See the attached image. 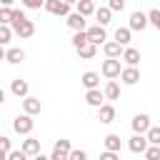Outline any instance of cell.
<instances>
[{
    "label": "cell",
    "instance_id": "cell-9",
    "mask_svg": "<svg viewBox=\"0 0 160 160\" xmlns=\"http://www.w3.org/2000/svg\"><path fill=\"white\" fill-rule=\"evenodd\" d=\"M10 92L15 95V98H28L30 95V85H28V80H22V78H15L12 82H10Z\"/></svg>",
    "mask_w": 160,
    "mask_h": 160
},
{
    "label": "cell",
    "instance_id": "cell-14",
    "mask_svg": "<svg viewBox=\"0 0 160 160\" xmlns=\"http://www.w3.org/2000/svg\"><path fill=\"white\" fill-rule=\"evenodd\" d=\"M120 80H122L125 85H135V82L140 80V70H138V68H132V65H128V68H122Z\"/></svg>",
    "mask_w": 160,
    "mask_h": 160
},
{
    "label": "cell",
    "instance_id": "cell-17",
    "mask_svg": "<svg viewBox=\"0 0 160 160\" xmlns=\"http://www.w3.org/2000/svg\"><path fill=\"white\" fill-rule=\"evenodd\" d=\"M98 120H100V122H105V125H108V122H112V120H115V108H112L110 102H102V105L98 108Z\"/></svg>",
    "mask_w": 160,
    "mask_h": 160
},
{
    "label": "cell",
    "instance_id": "cell-2",
    "mask_svg": "<svg viewBox=\"0 0 160 160\" xmlns=\"http://www.w3.org/2000/svg\"><path fill=\"white\" fill-rule=\"evenodd\" d=\"M32 128H35V120H32V115H28V112H22V115H18V118L12 120V130H15L18 135H30Z\"/></svg>",
    "mask_w": 160,
    "mask_h": 160
},
{
    "label": "cell",
    "instance_id": "cell-24",
    "mask_svg": "<svg viewBox=\"0 0 160 160\" xmlns=\"http://www.w3.org/2000/svg\"><path fill=\"white\" fill-rule=\"evenodd\" d=\"M95 18H98V25H108L110 20H112V10L110 8H95Z\"/></svg>",
    "mask_w": 160,
    "mask_h": 160
},
{
    "label": "cell",
    "instance_id": "cell-27",
    "mask_svg": "<svg viewBox=\"0 0 160 160\" xmlns=\"http://www.w3.org/2000/svg\"><path fill=\"white\" fill-rule=\"evenodd\" d=\"M85 42H90V40H88V32H85V30H78V32L72 35V48L78 50V48H82Z\"/></svg>",
    "mask_w": 160,
    "mask_h": 160
},
{
    "label": "cell",
    "instance_id": "cell-20",
    "mask_svg": "<svg viewBox=\"0 0 160 160\" xmlns=\"http://www.w3.org/2000/svg\"><path fill=\"white\" fill-rule=\"evenodd\" d=\"M130 40H132V30H130V28H118V30H115V42H120L122 48H128Z\"/></svg>",
    "mask_w": 160,
    "mask_h": 160
},
{
    "label": "cell",
    "instance_id": "cell-46",
    "mask_svg": "<svg viewBox=\"0 0 160 160\" xmlns=\"http://www.w3.org/2000/svg\"><path fill=\"white\" fill-rule=\"evenodd\" d=\"M65 2H70V5H75V2H78V0H65Z\"/></svg>",
    "mask_w": 160,
    "mask_h": 160
},
{
    "label": "cell",
    "instance_id": "cell-30",
    "mask_svg": "<svg viewBox=\"0 0 160 160\" xmlns=\"http://www.w3.org/2000/svg\"><path fill=\"white\" fill-rule=\"evenodd\" d=\"M142 155H145V160H160V145H148V150Z\"/></svg>",
    "mask_w": 160,
    "mask_h": 160
},
{
    "label": "cell",
    "instance_id": "cell-40",
    "mask_svg": "<svg viewBox=\"0 0 160 160\" xmlns=\"http://www.w3.org/2000/svg\"><path fill=\"white\" fill-rule=\"evenodd\" d=\"M22 18H28L22 10H15V12H12V20H22Z\"/></svg>",
    "mask_w": 160,
    "mask_h": 160
},
{
    "label": "cell",
    "instance_id": "cell-13",
    "mask_svg": "<svg viewBox=\"0 0 160 160\" xmlns=\"http://www.w3.org/2000/svg\"><path fill=\"white\" fill-rule=\"evenodd\" d=\"M120 60L125 62V65H132V68H138V62H140V50H135V48H122V55H120Z\"/></svg>",
    "mask_w": 160,
    "mask_h": 160
},
{
    "label": "cell",
    "instance_id": "cell-29",
    "mask_svg": "<svg viewBox=\"0 0 160 160\" xmlns=\"http://www.w3.org/2000/svg\"><path fill=\"white\" fill-rule=\"evenodd\" d=\"M12 35H15V32H12V28H10V25H2V22H0V45H8Z\"/></svg>",
    "mask_w": 160,
    "mask_h": 160
},
{
    "label": "cell",
    "instance_id": "cell-34",
    "mask_svg": "<svg viewBox=\"0 0 160 160\" xmlns=\"http://www.w3.org/2000/svg\"><path fill=\"white\" fill-rule=\"evenodd\" d=\"M108 8L112 12H122L125 10V0H108Z\"/></svg>",
    "mask_w": 160,
    "mask_h": 160
},
{
    "label": "cell",
    "instance_id": "cell-19",
    "mask_svg": "<svg viewBox=\"0 0 160 160\" xmlns=\"http://www.w3.org/2000/svg\"><path fill=\"white\" fill-rule=\"evenodd\" d=\"M5 60H8L10 65H20V62L25 60V50H22V48H8Z\"/></svg>",
    "mask_w": 160,
    "mask_h": 160
},
{
    "label": "cell",
    "instance_id": "cell-1",
    "mask_svg": "<svg viewBox=\"0 0 160 160\" xmlns=\"http://www.w3.org/2000/svg\"><path fill=\"white\" fill-rule=\"evenodd\" d=\"M10 28H12V32H15L18 38H32V35H35V22L28 20V18H22V20H12Z\"/></svg>",
    "mask_w": 160,
    "mask_h": 160
},
{
    "label": "cell",
    "instance_id": "cell-36",
    "mask_svg": "<svg viewBox=\"0 0 160 160\" xmlns=\"http://www.w3.org/2000/svg\"><path fill=\"white\" fill-rule=\"evenodd\" d=\"M0 150H5V152H10V150H12V142H10V138H8V135H0Z\"/></svg>",
    "mask_w": 160,
    "mask_h": 160
},
{
    "label": "cell",
    "instance_id": "cell-16",
    "mask_svg": "<svg viewBox=\"0 0 160 160\" xmlns=\"http://www.w3.org/2000/svg\"><path fill=\"white\" fill-rule=\"evenodd\" d=\"M40 110H42V105H40L38 98H32V95L22 98V112H28V115H38Z\"/></svg>",
    "mask_w": 160,
    "mask_h": 160
},
{
    "label": "cell",
    "instance_id": "cell-10",
    "mask_svg": "<svg viewBox=\"0 0 160 160\" xmlns=\"http://www.w3.org/2000/svg\"><path fill=\"white\" fill-rule=\"evenodd\" d=\"M20 150H22L28 158H35V155L40 152V140H38V138H30V135H25V140H22Z\"/></svg>",
    "mask_w": 160,
    "mask_h": 160
},
{
    "label": "cell",
    "instance_id": "cell-33",
    "mask_svg": "<svg viewBox=\"0 0 160 160\" xmlns=\"http://www.w3.org/2000/svg\"><path fill=\"white\" fill-rule=\"evenodd\" d=\"M22 2V8H28V10H40L42 5H45V0H20Z\"/></svg>",
    "mask_w": 160,
    "mask_h": 160
},
{
    "label": "cell",
    "instance_id": "cell-41",
    "mask_svg": "<svg viewBox=\"0 0 160 160\" xmlns=\"http://www.w3.org/2000/svg\"><path fill=\"white\" fill-rule=\"evenodd\" d=\"M12 2L15 0H0V5H5V8H12Z\"/></svg>",
    "mask_w": 160,
    "mask_h": 160
},
{
    "label": "cell",
    "instance_id": "cell-38",
    "mask_svg": "<svg viewBox=\"0 0 160 160\" xmlns=\"http://www.w3.org/2000/svg\"><path fill=\"white\" fill-rule=\"evenodd\" d=\"M50 160H70V158H68V152H62V150H55V148H52Z\"/></svg>",
    "mask_w": 160,
    "mask_h": 160
},
{
    "label": "cell",
    "instance_id": "cell-22",
    "mask_svg": "<svg viewBox=\"0 0 160 160\" xmlns=\"http://www.w3.org/2000/svg\"><path fill=\"white\" fill-rule=\"evenodd\" d=\"M75 8H78L75 12H80V15H85V18H88V15H95V0H78Z\"/></svg>",
    "mask_w": 160,
    "mask_h": 160
},
{
    "label": "cell",
    "instance_id": "cell-45",
    "mask_svg": "<svg viewBox=\"0 0 160 160\" xmlns=\"http://www.w3.org/2000/svg\"><path fill=\"white\" fill-rule=\"evenodd\" d=\"M0 160H8V152L5 150H0Z\"/></svg>",
    "mask_w": 160,
    "mask_h": 160
},
{
    "label": "cell",
    "instance_id": "cell-37",
    "mask_svg": "<svg viewBox=\"0 0 160 160\" xmlns=\"http://www.w3.org/2000/svg\"><path fill=\"white\" fill-rule=\"evenodd\" d=\"M8 160H28V155L22 150H10L8 152Z\"/></svg>",
    "mask_w": 160,
    "mask_h": 160
},
{
    "label": "cell",
    "instance_id": "cell-15",
    "mask_svg": "<svg viewBox=\"0 0 160 160\" xmlns=\"http://www.w3.org/2000/svg\"><path fill=\"white\" fill-rule=\"evenodd\" d=\"M80 82H82V88H85V90H95V88H100V75H98V72H92V70H88V72H82Z\"/></svg>",
    "mask_w": 160,
    "mask_h": 160
},
{
    "label": "cell",
    "instance_id": "cell-23",
    "mask_svg": "<svg viewBox=\"0 0 160 160\" xmlns=\"http://www.w3.org/2000/svg\"><path fill=\"white\" fill-rule=\"evenodd\" d=\"M105 150H112V152H120V145H122V140H120V135H115V132H110V135H105Z\"/></svg>",
    "mask_w": 160,
    "mask_h": 160
},
{
    "label": "cell",
    "instance_id": "cell-39",
    "mask_svg": "<svg viewBox=\"0 0 160 160\" xmlns=\"http://www.w3.org/2000/svg\"><path fill=\"white\" fill-rule=\"evenodd\" d=\"M100 160H120V155L112 150H105V152H100Z\"/></svg>",
    "mask_w": 160,
    "mask_h": 160
},
{
    "label": "cell",
    "instance_id": "cell-25",
    "mask_svg": "<svg viewBox=\"0 0 160 160\" xmlns=\"http://www.w3.org/2000/svg\"><path fill=\"white\" fill-rule=\"evenodd\" d=\"M95 52H98V45H92V42H85L82 48H78V55H80L82 60H92Z\"/></svg>",
    "mask_w": 160,
    "mask_h": 160
},
{
    "label": "cell",
    "instance_id": "cell-8",
    "mask_svg": "<svg viewBox=\"0 0 160 160\" xmlns=\"http://www.w3.org/2000/svg\"><path fill=\"white\" fill-rule=\"evenodd\" d=\"M132 132H140V135H145L148 130H150V115L148 112H138L135 118H132Z\"/></svg>",
    "mask_w": 160,
    "mask_h": 160
},
{
    "label": "cell",
    "instance_id": "cell-11",
    "mask_svg": "<svg viewBox=\"0 0 160 160\" xmlns=\"http://www.w3.org/2000/svg\"><path fill=\"white\" fill-rule=\"evenodd\" d=\"M65 22H68V28L75 30V32H78V30H88V20H85V15H80V12H70Z\"/></svg>",
    "mask_w": 160,
    "mask_h": 160
},
{
    "label": "cell",
    "instance_id": "cell-18",
    "mask_svg": "<svg viewBox=\"0 0 160 160\" xmlns=\"http://www.w3.org/2000/svg\"><path fill=\"white\" fill-rule=\"evenodd\" d=\"M102 52H105L108 58H120V55H122V45L115 42V40H105V42H102Z\"/></svg>",
    "mask_w": 160,
    "mask_h": 160
},
{
    "label": "cell",
    "instance_id": "cell-7",
    "mask_svg": "<svg viewBox=\"0 0 160 160\" xmlns=\"http://www.w3.org/2000/svg\"><path fill=\"white\" fill-rule=\"evenodd\" d=\"M85 32H88V40H90L92 45H102V42L108 40V32H105L102 25H90Z\"/></svg>",
    "mask_w": 160,
    "mask_h": 160
},
{
    "label": "cell",
    "instance_id": "cell-6",
    "mask_svg": "<svg viewBox=\"0 0 160 160\" xmlns=\"http://www.w3.org/2000/svg\"><path fill=\"white\" fill-rule=\"evenodd\" d=\"M148 25H150V20H148V12H140V10L130 12V22H128V28H130V30H145Z\"/></svg>",
    "mask_w": 160,
    "mask_h": 160
},
{
    "label": "cell",
    "instance_id": "cell-3",
    "mask_svg": "<svg viewBox=\"0 0 160 160\" xmlns=\"http://www.w3.org/2000/svg\"><path fill=\"white\" fill-rule=\"evenodd\" d=\"M100 72L108 78V80H115V78H120V72H122V65H120V58H108L105 62H102V68H100Z\"/></svg>",
    "mask_w": 160,
    "mask_h": 160
},
{
    "label": "cell",
    "instance_id": "cell-42",
    "mask_svg": "<svg viewBox=\"0 0 160 160\" xmlns=\"http://www.w3.org/2000/svg\"><path fill=\"white\" fill-rule=\"evenodd\" d=\"M32 160H50V158H48V155H42V152H38V155H35Z\"/></svg>",
    "mask_w": 160,
    "mask_h": 160
},
{
    "label": "cell",
    "instance_id": "cell-43",
    "mask_svg": "<svg viewBox=\"0 0 160 160\" xmlns=\"http://www.w3.org/2000/svg\"><path fill=\"white\" fill-rule=\"evenodd\" d=\"M5 52H8V50H5V45H0V60H5Z\"/></svg>",
    "mask_w": 160,
    "mask_h": 160
},
{
    "label": "cell",
    "instance_id": "cell-5",
    "mask_svg": "<svg viewBox=\"0 0 160 160\" xmlns=\"http://www.w3.org/2000/svg\"><path fill=\"white\" fill-rule=\"evenodd\" d=\"M148 145H150V142H148V138H145V135H140V132H135V135L128 140V150H130V152H135V155H142V152L148 150Z\"/></svg>",
    "mask_w": 160,
    "mask_h": 160
},
{
    "label": "cell",
    "instance_id": "cell-32",
    "mask_svg": "<svg viewBox=\"0 0 160 160\" xmlns=\"http://www.w3.org/2000/svg\"><path fill=\"white\" fill-rule=\"evenodd\" d=\"M148 20H150V25H152L155 30H160V10H155V8H152V10L148 12Z\"/></svg>",
    "mask_w": 160,
    "mask_h": 160
},
{
    "label": "cell",
    "instance_id": "cell-28",
    "mask_svg": "<svg viewBox=\"0 0 160 160\" xmlns=\"http://www.w3.org/2000/svg\"><path fill=\"white\" fill-rule=\"evenodd\" d=\"M12 12H15V8L0 5V22H2V25H10V22H12Z\"/></svg>",
    "mask_w": 160,
    "mask_h": 160
},
{
    "label": "cell",
    "instance_id": "cell-4",
    "mask_svg": "<svg viewBox=\"0 0 160 160\" xmlns=\"http://www.w3.org/2000/svg\"><path fill=\"white\" fill-rule=\"evenodd\" d=\"M42 8L50 15H60V18H68L70 15V2H65V0H45Z\"/></svg>",
    "mask_w": 160,
    "mask_h": 160
},
{
    "label": "cell",
    "instance_id": "cell-35",
    "mask_svg": "<svg viewBox=\"0 0 160 160\" xmlns=\"http://www.w3.org/2000/svg\"><path fill=\"white\" fill-rule=\"evenodd\" d=\"M68 158H70V160H88V152H85V150H80V148H72Z\"/></svg>",
    "mask_w": 160,
    "mask_h": 160
},
{
    "label": "cell",
    "instance_id": "cell-12",
    "mask_svg": "<svg viewBox=\"0 0 160 160\" xmlns=\"http://www.w3.org/2000/svg\"><path fill=\"white\" fill-rule=\"evenodd\" d=\"M85 102H88L90 108H100V105L105 102V92H102L100 88H95V90H85Z\"/></svg>",
    "mask_w": 160,
    "mask_h": 160
},
{
    "label": "cell",
    "instance_id": "cell-21",
    "mask_svg": "<svg viewBox=\"0 0 160 160\" xmlns=\"http://www.w3.org/2000/svg\"><path fill=\"white\" fill-rule=\"evenodd\" d=\"M102 92H105V100H118L120 98V85L115 80H108L105 88H102Z\"/></svg>",
    "mask_w": 160,
    "mask_h": 160
},
{
    "label": "cell",
    "instance_id": "cell-31",
    "mask_svg": "<svg viewBox=\"0 0 160 160\" xmlns=\"http://www.w3.org/2000/svg\"><path fill=\"white\" fill-rule=\"evenodd\" d=\"M55 150H62V152H68V155H70V150H72V142H70L68 138H60V140H55Z\"/></svg>",
    "mask_w": 160,
    "mask_h": 160
},
{
    "label": "cell",
    "instance_id": "cell-44",
    "mask_svg": "<svg viewBox=\"0 0 160 160\" xmlns=\"http://www.w3.org/2000/svg\"><path fill=\"white\" fill-rule=\"evenodd\" d=\"M2 102H5V90L0 88V105H2Z\"/></svg>",
    "mask_w": 160,
    "mask_h": 160
},
{
    "label": "cell",
    "instance_id": "cell-26",
    "mask_svg": "<svg viewBox=\"0 0 160 160\" xmlns=\"http://www.w3.org/2000/svg\"><path fill=\"white\" fill-rule=\"evenodd\" d=\"M145 138H148L150 145H160V128L158 125H150V130L145 132Z\"/></svg>",
    "mask_w": 160,
    "mask_h": 160
}]
</instances>
